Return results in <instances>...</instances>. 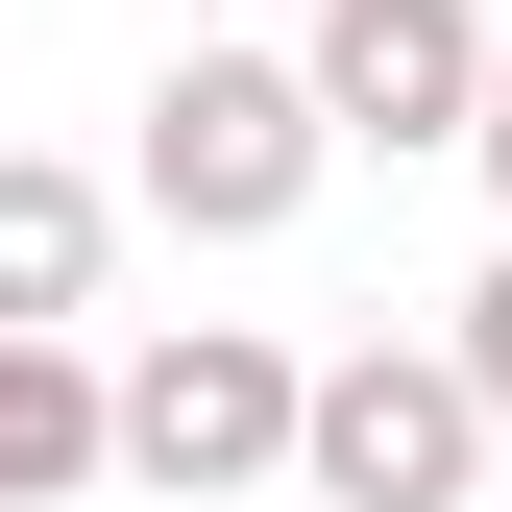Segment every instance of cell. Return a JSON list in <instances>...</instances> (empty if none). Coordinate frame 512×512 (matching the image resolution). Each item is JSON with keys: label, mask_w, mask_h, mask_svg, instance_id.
<instances>
[{"label": "cell", "mask_w": 512, "mask_h": 512, "mask_svg": "<svg viewBox=\"0 0 512 512\" xmlns=\"http://www.w3.org/2000/svg\"><path fill=\"white\" fill-rule=\"evenodd\" d=\"M293 391H317V366L269 342V317H171L147 366H98L122 488H147V512H269V488H293Z\"/></svg>", "instance_id": "1"}, {"label": "cell", "mask_w": 512, "mask_h": 512, "mask_svg": "<svg viewBox=\"0 0 512 512\" xmlns=\"http://www.w3.org/2000/svg\"><path fill=\"white\" fill-rule=\"evenodd\" d=\"M196 25H220V0H196Z\"/></svg>", "instance_id": "9"}, {"label": "cell", "mask_w": 512, "mask_h": 512, "mask_svg": "<svg viewBox=\"0 0 512 512\" xmlns=\"http://www.w3.org/2000/svg\"><path fill=\"white\" fill-rule=\"evenodd\" d=\"M464 147H488V196H512V49H488V122H464Z\"/></svg>", "instance_id": "8"}, {"label": "cell", "mask_w": 512, "mask_h": 512, "mask_svg": "<svg viewBox=\"0 0 512 512\" xmlns=\"http://www.w3.org/2000/svg\"><path fill=\"white\" fill-rule=\"evenodd\" d=\"M317 171H342V122H317V74H293V49H220V25H196V49L147 74V220L269 244Z\"/></svg>", "instance_id": "2"}, {"label": "cell", "mask_w": 512, "mask_h": 512, "mask_svg": "<svg viewBox=\"0 0 512 512\" xmlns=\"http://www.w3.org/2000/svg\"><path fill=\"white\" fill-rule=\"evenodd\" d=\"M122 269V196L98 171H49V147H0V342H74Z\"/></svg>", "instance_id": "5"}, {"label": "cell", "mask_w": 512, "mask_h": 512, "mask_svg": "<svg viewBox=\"0 0 512 512\" xmlns=\"http://www.w3.org/2000/svg\"><path fill=\"white\" fill-rule=\"evenodd\" d=\"M488 488V391L439 342H342L293 391V512H464Z\"/></svg>", "instance_id": "3"}, {"label": "cell", "mask_w": 512, "mask_h": 512, "mask_svg": "<svg viewBox=\"0 0 512 512\" xmlns=\"http://www.w3.org/2000/svg\"><path fill=\"white\" fill-rule=\"evenodd\" d=\"M74 488H122L98 366H74V342H0V512H74Z\"/></svg>", "instance_id": "6"}, {"label": "cell", "mask_w": 512, "mask_h": 512, "mask_svg": "<svg viewBox=\"0 0 512 512\" xmlns=\"http://www.w3.org/2000/svg\"><path fill=\"white\" fill-rule=\"evenodd\" d=\"M488 0H317V49H293V74H317V122H342V147H464V122H488Z\"/></svg>", "instance_id": "4"}, {"label": "cell", "mask_w": 512, "mask_h": 512, "mask_svg": "<svg viewBox=\"0 0 512 512\" xmlns=\"http://www.w3.org/2000/svg\"><path fill=\"white\" fill-rule=\"evenodd\" d=\"M439 366H464V391H488V439H512V269L464 293V342H439Z\"/></svg>", "instance_id": "7"}, {"label": "cell", "mask_w": 512, "mask_h": 512, "mask_svg": "<svg viewBox=\"0 0 512 512\" xmlns=\"http://www.w3.org/2000/svg\"><path fill=\"white\" fill-rule=\"evenodd\" d=\"M269 512H293V488H269Z\"/></svg>", "instance_id": "10"}]
</instances>
